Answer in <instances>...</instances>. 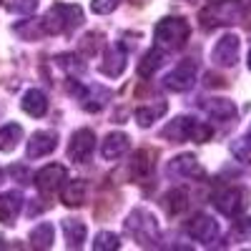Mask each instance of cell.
<instances>
[{
  "mask_svg": "<svg viewBox=\"0 0 251 251\" xmlns=\"http://www.w3.org/2000/svg\"><path fill=\"white\" fill-rule=\"evenodd\" d=\"M123 228H126V234L138 241V246H158V241H161V226L149 208H141V206L133 208L126 216Z\"/></svg>",
  "mask_w": 251,
  "mask_h": 251,
  "instance_id": "1",
  "label": "cell"
},
{
  "mask_svg": "<svg viewBox=\"0 0 251 251\" xmlns=\"http://www.w3.org/2000/svg\"><path fill=\"white\" fill-rule=\"evenodd\" d=\"M188 35H191V25H188L186 18H178V15L161 18L156 23V28H153L156 46L163 48L166 53L169 50H181L188 43Z\"/></svg>",
  "mask_w": 251,
  "mask_h": 251,
  "instance_id": "2",
  "label": "cell"
},
{
  "mask_svg": "<svg viewBox=\"0 0 251 251\" xmlns=\"http://www.w3.org/2000/svg\"><path fill=\"white\" fill-rule=\"evenodd\" d=\"M83 23V8L73 3H55L43 18V33L68 35Z\"/></svg>",
  "mask_w": 251,
  "mask_h": 251,
  "instance_id": "3",
  "label": "cell"
},
{
  "mask_svg": "<svg viewBox=\"0 0 251 251\" xmlns=\"http://www.w3.org/2000/svg\"><path fill=\"white\" fill-rule=\"evenodd\" d=\"M214 206L216 211L224 216H239L246 211L249 206V191L241 186H231V188H224V191L214 194Z\"/></svg>",
  "mask_w": 251,
  "mask_h": 251,
  "instance_id": "4",
  "label": "cell"
},
{
  "mask_svg": "<svg viewBox=\"0 0 251 251\" xmlns=\"http://www.w3.org/2000/svg\"><path fill=\"white\" fill-rule=\"evenodd\" d=\"M196 71H199V68H196V60H191V58L181 60L174 71L166 73L163 88H166V91H174V93L188 91V88H191L194 83H196Z\"/></svg>",
  "mask_w": 251,
  "mask_h": 251,
  "instance_id": "5",
  "label": "cell"
},
{
  "mask_svg": "<svg viewBox=\"0 0 251 251\" xmlns=\"http://www.w3.org/2000/svg\"><path fill=\"white\" fill-rule=\"evenodd\" d=\"M239 55H241V40L239 35L234 33H226L216 40V46L211 50V60H214V66L219 68H231L239 63Z\"/></svg>",
  "mask_w": 251,
  "mask_h": 251,
  "instance_id": "6",
  "label": "cell"
},
{
  "mask_svg": "<svg viewBox=\"0 0 251 251\" xmlns=\"http://www.w3.org/2000/svg\"><path fill=\"white\" fill-rule=\"evenodd\" d=\"M166 174L174 176V178H199L203 181L206 178V171H203V166L199 163V158L194 153H178L176 158L169 161V166H166Z\"/></svg>",
  "mask_w": 251,
  "mask_h": 251,
  "instance_id": "7",
  "label": "cell"
},
{
  "mask_svg": "<svg viewBox=\"0 0 251 251\" xmlns=\"http://www.w3.org/2000/svg\"><path fill=\"white\" fill-rule=\"evenodd\" d=\"M66 181H68V169L63 163H48L46 169H40L35 174V186L43 196H50L53 191H58Z\"/></svg>",
  "mask_w": 251,
  "mask_h": 251,
  "instance_id": "8",
  "label": "cell"
},
{
  "mask_svg": "<svg viewBox=\"0 0 251 251\" xmlns=\"http://www.w3.org/2000/svg\"><path fill=\"white\" fill-rule=\"evenodd\" d=\"M96 149V133L91 128H78L68 141V158L75 163H86Z\"/></svg>",
  "mask_w": 251,
  "mask_h": 251,
  "instance_id": "9",
  "label": "cell"
},
{
  "mask_svg": "<svg viewBox=\"0 0 251 251\" xmlns=\"http://www.w3.org/2000/svg\"><path fill=\"white\" fill-rule=\"evenodd\" d=\"M55 149H58V133H55V131H50V128L35 131V133L25 141V156H28L30 161H33V158L50 156Z\"/></svg>",
  "mask_w": 251,
  "mask_h": 251,
  "instance_id": "10",
  "label": "cell"
},
{
  "mask_svg": "<svg viewBox=\"0 0 251 251\" xmlns=\"http://www.w3.org/2000/svg\"><path fill=\"white\" fill-rule=\"evenodd\" d=\"M126 66H128V48L116 43L111 48H106L103 53V63H100V73L106 78H121Z\"/></svg>",
  "mask_w": 251,
  "mask_h": 251,
  "instance_id": "11",
  "label": "cell"
},
{
  "mask_svg": "<svg viewBox=\"0 0 251 251\" xmlns=\"http://www.w3.org/2000/svg\"><path fill=\"white\" fill-rule=\"evenodd\" d=\"M186 234L191 236L194 241H199V244H211L219 236V224L211 216H206V214H196L191 221L186 224Z\"/></svg>",
  "mask_w": 251,
  "mask_h": 251,
  "instance_id": "12",
  "label": "cell"
},
{
  "mask_svg": "<svg viewBox=\"0 0 251 251\" xmlns=\"http://www.w3.org/2000/svg\"><path fill=\"white\" fill-rule=\"evenodd\" d=\"M194 126H196V118L194 116H176L174 121H169L163 126L161 136L171 143H183V141H191L194 136Z\"/></svg>",
  "mask_w": 251,
  "mask_h": 251,
  "instance_id": "13",
  "label": "cell"
},
{
  "mask_svg": "<svg viewBox=\"0 0 251 251\" xmlns=\"http://www.w3.org/2000/svg\"><path fill=\"white\" fill-rule=\"evenodd\" d=\"M131 149V138L128 133H121V131H113L103 138L100 143V158L103 161H116L121 156H126V151Z\"/></svg>",
  "mask_w": 251,
  "mask_h": 251,
  "instance_id": "14",
  "label": "cell"
},
{
  "mask_svg": "<svg viewBox=\"0 0 251 251\" xmlns=\"http://www.w3.org/2000/svg\"><path fill=\"white\" fill-rule=\"evenodd\" d=\"M108 98H111V91L93 83V86H86L80 88V106L86 108L88 113H98L108 106Z\"/></svg>",
  "mask_w": 251,
  "mask_h": 251,
  "instance_id": "15",
  "label": "cell"
},
{
  "mask_svg": "<svg viewBox=\"0 0 251 251\" xmlns=\"http://www.w3.org/2000/svg\"><path fill=\"white\" fill-rule=\"evenodd\" d=\"M153 156H156V151H151V149L136 151L133 158L128 161V171H126V178H128V181H143L146 176L151 174V169H153V161H151Z\"/></svg>",
  "mask_w": 251,
  "mask_h": 251,
  "instance_id": "16",
  "label": "cell"
},
{
  "mask_svg": "<svg viewBox=\"0 0 251 251\" xmlns=\"http://www.w3.org/2000/svg\"><path fill=\"white\" fill-rule=\"evenodd\" d=\"M203 111L208 113V118H214L219 123H231L236 118V106L228 98H208L203 100Z\"/></svg>",
  "mask_w": 251,
  "mask_h": 251,
  "instance_id": "17",
  "label": "cell"
},
{
  "mask_svg": "<svg viewBox=\"0 0 251 251\" xmlns=\"http://www.w3.org/2000/svg\"><path fill=\"white\" fill-rule=\"evenodd\" d=\"M60 228H63V236H66V246L68 249H80L83 244H86V236H88L86 221H80V219H63Z\"/></svg>",
  "mask_w": 251,
  "mask_h": 251,
  "instance_id": "18",
  "label": "cell"
},
{
  "mask_svg": "<svg viewBox=\"0 0 251 251\" xmlns=\"http://www.w3.org/2000/svg\"><path fill=\"white\" fill-rule=\"evenodd\" d=\"M23 211V196L18 191H5L0 194V221L3 224H15V219Z\"/></svg>",
  "mask_w": 251,
  "mask_h": 251,
  "instance_id": "19",
  "label": "cell"
},
{
  "mask_svg": "<svg viewBox=\"0 0 251 251\" xmlns=\"http://www.w3.org/2000/svg\"><path fill=\"white\" fill-rule=\"evenodd\" d=\"M20 108H23L28 116L33 118H40V116H46L48 111V98L43 91H38V88H30L23 93V100H20Z\"/></svg>",
  "mask_w": 251,
  "mask_h": 251,
  "instance_id": "20",
  "label": "cell"
},
{
  "mask_svg": "<svg viewBox=\"0 0 251 251\" xmlns=\"http://www.w3.org/2000/svg\"><path fill=\"white\" fill-rule=\"evenodd\" d=\"M60 201L66 203L68 208H78L83 206V201H86V181H66L60 188Z\"/></svg>",
  "mask_w": 251,
  "mask_h": 251,
  "instance_id": "21",
  "label": "cell"
},
{
  "mask_svg": "<svg viewBox=\"0 0 251 251\" xmlns=\"http://www.w3.org/2000/svg\"><path fill=\"white\" fill-rule=\"evenodd\" d=\"M163 63H166V50L158 48V46H153L149 53L141 58V63H138V75H141V78H151L158 68H163Z\"/></svg>",
  "mask_w": 251,
  "mask_h": 251,
  "instance_id": "22",
  "label": "cell"
},
{
  "mask_svg": "<svg viewBox=\"0 0 251 251\" xmlns=\"http://www.w3.org/2000/svg\"><path fill=\"white\" fill-rule=\"evenodd\" d=\"M166 111H169V103H166V100L149 103V106H141V108L136 111V123L141 126V128H149V126H153L158 118L166 116Z\"/></svg>",
  "mask_w": 251,
  "mask_h": 251,
  "instance_id": "23",
  "label": "cell"
},
{
  "mask_svg": "<svg viewBox=\"0 0 251 251\" xmlns=\"http://www.w3.org/2000/svg\"><path fill=\"white\" fill-rule=\"evenodd\" d=\"M20 141H23V126H18V123H5L3 128H0V153L15 151Z\"/></svg>",
  "mask_w": 251,
  "mask_h": 251,
  "instance_id": "24",
  "label": "cell"
},
{
  "mask_svg": "<svg viewBox=\"0 0 251 251\" xmlns=\"http://www.w3.org/2000/svg\"><path fill=\"white\" fill-rule=\"evenodd\" d=\"M186 206H188V194L183 188H174V191H169L163 199V208L169 216H178L181 211H186Z\"/></svg>",
  "mask_w": 251,
  "mask_h": 251,
  "instance_id": "25",
  "label": "cell"
},
{
  "mask_svg": "<svg viewBox=\"0 0 251 251\" xmlns=\"http://www.w3.org/2000/svg\"><path fill=\"white\" fill-rule=\"evenodd\" d=\"M28 241H30L33 249H40V251H43V249H50V246H53V226H50L48 221L38 224L33 231H30Z\"/></svg>",
  "mask_w": 251,
  "mask_h": 251,
  "instance_id": "26",
  "label": "cell"
},
{
  "mask_svg": "<svg viewBox=\"0 0 251 251\" xmlns=\"http://www.w3.org/2000/svg\"><path fill=\"white\" fill-rule=\"evenodd\" d=\"M93 249L96 251H118L121 249V239L113 231H98L96 241H93Z\"/></svg>",
  "mask_w": 251,
  "mask_h": 251,
  "instance_id": "27",
  "label": "cell"
},
{
  "mask_svg": "<svg viewBox=\"0 0 251 251\" xmlns=\"http://www.w3.org/2000/svg\"><path fill=\"white\" fill-rule=\"evenodd\" d=\"M231 153L241 161V163H251V126L244 138H239L234 146H231Z\"/></svg>",
  "mask_w": 251,
  "mask_h": 251,
  "instance_id": "28",
  "label": "cell"
},
{
  "mask_svg": "<svg viewBox=\"0 0 251 251\" xmlns=\"http://www.w3.org/2000/svg\"><path fill=\"white\" fill-rule=\"evenodd\" d=\"M5 10L15 15H33L38 10V0H5Z\"/></svg>",
  "mask_w": 251,
  "mask_h": 251,
  "instance_id": "29",
  "label": "cell"
},
{
  "mask_svg": "<svg viewBox=\"0 0 251 251\" xmlns=\"http://www.w3.org/2000/svg\"><path fill=\"white\" fill-rule=\"evenodd\" d=\"M55 63L63 71H68V73H83V71H86V63H83L78 55H71V53L68 55H58Z\"/></svg>",
  "mask_w": 251,
  "mask_h": 251,
  "instance_id": "30",
  "label": "cell"
},
{
  "mask_svg": "<svg viewBox=\"0 0 251 251\" xmlns=\"http://www.w3.org/2000/svg\"><path fill=\"white\" fill-rule=\"evenodd\" d=\"M18 35H25L28 40H35L38 35H43V18L40 20H25V25H15Z\"/></svg>",
  "mask_w": 251,
  "mask_h": 251,
  "instance_id": "31",
  "label": "cell"
},
{
  "mask_svg": "<svg viewBox=\"0 0 251 251\" xmlns=\"http://www.w3.org/2000/svg\"><path fill=\"white\" fill-rule=\"evenodd\" d=\"M121 5V0H91V10L98 15H111Z\"/></svg>",
  "mask_w": 251,
  "mask_h": 251,
  "instance_id": "32",
  "label": "cell"
},
{
  "mask_svg": "<svg viewBox=\"0 0 251 251\" xmlns=\"http://www.w3.org/2000/svg\"><path fill=\"white\" fill-rule=\"evenodd\" d=\"M211 126H206V123H199L196 121V126H194V136H191V141H196V143H206L208 138H211Z\"/></svg>",
  "mask_w": 251,
  "mask_h": 251,
  "instance_id": "33",
  "label": "cell"
},
{
  "mask_svg": "<svg viewBox=\"0 0 251 251\" xmlns=\"http://www.w3.org/2000/svg\"><path fill=\"white\" fill-rule=\"evenodd\" d=\"M103 35L100 33H88L86 38H83V40H88V48H83V50H86V55H91V53H96L100 46H103V40H100Z\"/></svg>",
  "mask_w": 251,
  "mask_h": 251,
  "instance_id": "34",
  "label": "cell"
},
{
  "mask_svg": "<svg viewBox=\"0 0 251 251\" xmlns=\"http://www.w3.org/2000/svg\"><path fill=\"white\" fill-rule=\"evenodd\" d=\"M10 174H15L18 178H20V183H28L25 178H28V171L23 169V166H13V169H10Z\"/></svg>",
  "mask_w": 251,
  "mask_h": 251,
  "instance_id": "35",
  "label": "cell"
},
{
  "mask_svg": "<svg viewBox=\"0 0 251 251\" xmlns=\"http://www.w3.org/2000/svg\"><path fill=\"white\" fill-rule=\"evenodd\" d=\"M208 5H228V3H234V0H206Z\"/></svg>",
  "mask_w": 251,
  "mask_h": 251,
  "instance_id": "36",
  "label": "cell"
},
{
  "mask_svg": "<svg viewBox=\"0 0 251 251\" xmlns=\"http://www.w3.org/2000/svg\"><path fill=\"white\" fill-rule=\"evenodd\" d=\"M244 5H246V8H251V0H244Z\"/></svg>",
  "mask_w": 251,
  "mask_h": 251,
  "instance_id": "37",
  "label": "cell"
},
{
  "mask_svg": "<svg viewBox=\"0 0 251 251\" xmlns=\"http://www.w3.org/2000/svg\"><path fill=\"white\" fill-rule=\"evenodd\" d=\"M246 63H249V68H251V50H249V60Z\"/></svg>",
  "mask_w": 251,
  "mask_h": 251,
  "instance_id": "38",
  "label": "cell"
},
{
  "mask_svg": "<svg viewBox=\"0 0 251 251\" xmlns=\"http://www.w3.org/2000/svg\"><path fill=\"white\" fill-rule=\"evenodd\" d=\"M0 183H3V171H0Z\"/></svg>",
  "mask_w": 251,
  "mask_h": 251,
  "instance_id": "39",
  "label": "cell"
},
{
  "mask_svg": "<svg viewBox=\"0 0 251 251\" xmlns=\"http://www.w3.org/2000/svg\"><path fill=\"white\" fill-rule=\"evenodd\" d=\"M0 3H3V0H0Z\"/></svg>",
  "mask_w": 251,
  "mask_h": 251,
  "instance_id": "40",
  "label": "cell"
}]
</instances>
